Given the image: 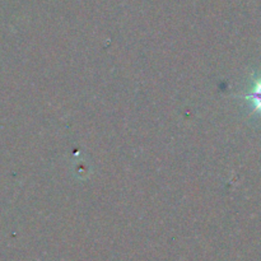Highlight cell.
I'll return each mask as SVG.
<instances>
[{"instance_id":"6da1fadb","label":"cell","mask_w":261,"mask_h":261,"mask_svg":"<svg viewBox=\"0 0 261 261\" xmlns=\"http://www.w3.org/2000/svg\"><path fill=\"white\" fill-rule=\"evenodd\" d=\"M246 98L252 103L254 111L261 112V78L256 79V81L254 82V87H252L251 89V93L247 94Z\"/></svg>"}]
</instances>
